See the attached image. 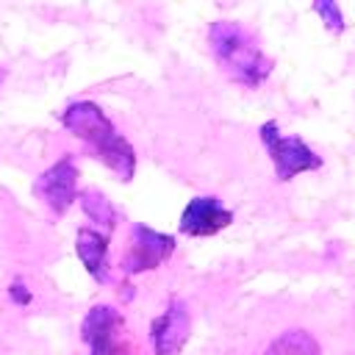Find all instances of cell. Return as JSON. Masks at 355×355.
I'll return each mask as SVG.
<instances>
[{
    "mask_svg": "<svg viewBox=\"0 0 355 355\" xmlns=\"http://www.w3.org/2000/svg\"><path fill=\"white\" fill-rule=\"evenodd\" d=\"M61 122L72 136H78L83 144H89L94 158L103 161L122 183H128L136 175L133 144L114 128V122L105 116V111L97 103H89V100L69 103L61 111Z\"/></svg>",
    "mask_w": 355,
    "mask_h": 355,
    "instance_id": "cell-1",
    "label": "cell"
},
{
    "mask_svg": "<svg viewBox=\"0 0 355 355\" xmlns=\"http://www.w3.org/2000/svg\"><path fill=\"white\" fill-rule=\"evenodd\" d=\"M208 44H211V53H214L219 69L230 80H236L247 89H258L272 75V67H275L272 58L261 50L255 36L233 19L211 22Z\"/></svg>",
    "mask_w": 355,
    "mask_h": 355,
    "instance_id": "cell-2",
    "label": "cell"
},
{
    "mask_svg": "<svg viewBox=\"0 0 355 355\" xmlns=\"http://www.w3.org/2000/svg\"><path fill=\"white\" fill-rule=\"evenodd\" d=\"M258 133H261V141L272 158L277 180L286 183V180L297 178L300 172H313L322 166V155H316L300 136H283L275 119L263 122Z\"/></svg>",
    "mask_w": 355,
    "mask_h": 355,
    "instance_id": "cell-3",
    "label": "cell"
},
{
    "mask_svg": "<svg viewBox=\"0 0 355 355\" xmlns=\"http://www.w3.org/2000/svg\"><path fill=\"white\" fill-rule=\"evenodd\" d=\"M175 247H178L175 236L158 233V230H153V227L136 222L133 230H130V244H128V250H125L119 266H122L125 275L153 272V269H158L161 263H166V261L172 258Z\"/></svg>",
    "mask_w": 355,
    "mask_h": 355,
    "instance_id": "cell-4",
    "label": "cell"
},
{
    "mask_svg": "<svg viewBox=\"0 0 355 355\" xmlns=\"http://www.w3.org/2000/svg\"><path fill=\"white\" fill-rule=\"evenodd\" d=\"M80 338L92 347V355H130L122 338V316L111 305H94L83 316Z\"/></svg>",
    "mask_w": 355,
    "mask_h": 355,
    "instance_id": "cell-5",
    "label": "cell"
},
{
    "mask_svg": "<svg viewBox=\"0 0 355 355\" xmlns=\"http://www.w3.org/2000/svg\"><path fill=\"white\" fill-rule=\"evenodd\" d=\"M191 333V313L189 305L178 297L166 302V311L153 319L150 324V341L155 355H178Z\"/></svg>",
    "mask_w": 355,
    "mask_h": 355,
    "instance_id": "cell-6",
    "label": "cell"
},
{
    "mask_svg": "<svg viewBox=\"0 0 355 355\" xmlns=\"http://www.w3.org/2000/svg\"><path fill=\"white\" fill-rule=\"evenodd\" d=\"M36 194L44 200V205L55 216L67 214V208L72 205V200L78 194V166H75L72 155H64L61 161H55L50 169H44L36 178Z\"/></svg>",
    "mask_w": 355,
    "mask_h": 355,
    "instance_id": "cell-7",
    "label": "cell"
},
{
    "mask_svg": "<svg viewBox=\"0 0 355 355\" xmlns=\"http://www.w3.org/2000/svg\"><path fill=\"white\" fill-rule=\"evenodd\" d=\"M230 222H233V211H227L219 197L202 194V197L189 200V205L183 208L180 233L191 236V239H202V236H214V233L225 230Z\"/></svg>",
    "mask_w": 355,
    "mask_h": 355,
    "instance_id": "cell-8",
    "label": "cell"
},
{
    "mask_svg": "<svg viewBox=\"0 0 355 355\" xmlns=\"http://www.w3.org/2000/svg\"><path fill=\"white\" fill-rule=\"evenodd\" d=\"M75 252L86 272L97 283H108V269H105V255H108V236L94 230V227H80L75 236Z\"/></svg>",
    "mask_w": 355,
    "mask_h": 355,
    "instance_id": "cell-9",
    "label": "cell"
},
{
    "mask_svg": "<svg viewBox=\"0 0 355 355\" xmlns=\"http://www.w3.org/2000/svg\"><path fill=\"white\" fill-rule=\"evenodd\" d=\"M263 355H322V347H319V341L308 330H297L294 327V330L280 333L266 347Z\"/></svg>",
    "mask_w": 355,
    "mask_h": 355,
    "instance_id": "cell-10",
    "label": "cell"
},
{
    "mask_svg": "<svg viewBox=\"0 0 355 355\" xmlns=\"http://www.w3.org/2000/svg\"><path fill=\"white\" fill-rule=\"evenodd\" d=\"M80 205H83L86 216H89L92 222H97L100 227H105V230H114V227H116V211L111 208V202H108L97 189H86V191L80 194Z\"/></svg>",
    "mask_w": 355,
    "mask_h": 355,
    "instance_id": "cell-11",
    "label": "cell"
},
{
    "mask_svg": "<svg viewBox=\"0 0 355 355\" xmlns=\"http://www.w3.org/2000/svg\"><path fill=\"white\" fill-rule=\"evenodd\" d=\"M313 11L322 17V22H324V28H327L330 33H341V31L347 28L338 3H333V0H316V3H313Z\"/></svg>",
    "mask_w": 355,
    "mask_h": 355,
    "instance_id": "cell-12",
    "label": "cell"
},
{
    "mask_svg": "<svg viewBox=\"0 0 355 355\" xmlns=\"http://www.w3.org/2000/svg\"><path fill=\"white\" fill-rule=\"evenodd\" d=\"M11 300H14L17 305H28V302H31V291H28L22 283H14V286H11Z\"/></svg>",
    "mask_w": 355,
    "mask_h": 355,
    "instance_id": "cell-13",
    "label": "cell"
},
{
    "mask_svg": "<svg viewBox=\"0 0 355 355\" xmlns=\"http://www.w3.org/2000/svg\"><path fill=\"white\" fill-rule=\"evenodd\" d=\"M3 78H6V72H3V69H0V83H3Z\"/></svg>",
    "mask_w": 355,
    "mask_h": 355,
    "instance_id": "cell-14",
    "label": "cell"
}]
</instances>
